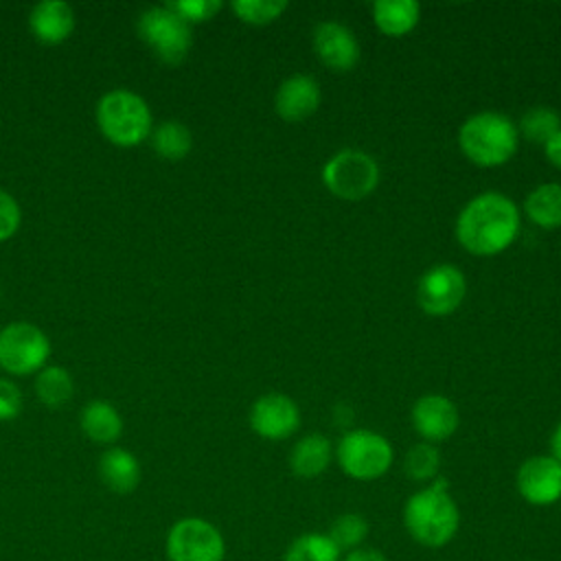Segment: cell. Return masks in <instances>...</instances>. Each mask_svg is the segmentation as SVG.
Returning <instances> with one entry per match:
<instances>
[{
    "label": "cell",
    "mask_w": 561,
    "mask_h": 561,
    "mask_svg": "<svg viewBox=\"0 0 561 561\" xmlns=\"http://www.w3.org/2000/svg\"><path fill=\"white\" fill-rule=\"evenodd\" d=\"M522 217L517 204L497 191L471 197L456 217L458 243L476 256L504 252L519 234Z\"/></svg>",
    "instance_id": "1"
},
{
    "label": "cell",
    "mask_w": 561,
    "mask_h": 561,
    "mask_svg": "<svg viewBox=\"0 0 561 561\" xmlns=\"http://www.w3.org/2000/svg\"><path fill=\"white\" fill-rule=\"evenodd\" d=\"M408 535L427 548L449 543L460 528V511L447 491V480L436 478L430 486L412 493L403 506Z\"/></svg>",
    "instance_id": "2"
},
{
    "label": "cell",
    "mask_w": 561,
    "mask_h": 561,
    "mask_svg": "<svg viewBox=\"0 0 561 561\" xmlns=\"http://www.w3.org/2000/svg\"><path fill=\"white\" fill-rule=\"evenodd\" d=\"M517 125L502 112L471 114L458 129V147L462 156L476 167L506 164L517 151Z\"/></svg>",
    "instance_id": "3"
},
{
    "label": "cell",
    "mask_w": 561,
    "mask_h": 561,
    "mask_svg": "<svg viewBox=\"0 0 561 561\" xmlns=\"http://www.w3.org/2000/svg\"><path fill=\"white\" fill-rule=\"evenodd\" d=\"M94 118L103 138L125 149L147 140L153 129L149 103L145 101V96L127 88L107 90L96 101Z\"/></svg>",
    "instance_id": "4"
},
{
    "label": "cell",
    "mask_w": 561,
    "mask_h": 561,
    "mask_svg": "<svg viewBox=\"0 0 561 561\" xmlns=\"http://www.w3.org/2000/svg\"><path fill=\"white\" fill-rule=\"evenodd\" d=\"M138 37L149 50L169 66H178L186 59L193 46V28L171 7H147L136 20Z\"/></svg>",
    "instance_id": "5"
},
{
    "label": "cell",
    "mask_w": 561,
    "mask_h": 561,
    "mask_svg": "<svg viewBox=\"0 0 561 561\" xmlns=\"http://www.w3.org/2000/svg\"><path fill=\"white\" fill-rule=\"evenodd\" d=\"M322 184L333 197L346 202L364 199L379 184V164L362 149H342L324 162Z\"/></svg>",
    "instance_id": "6"
},
{
    "label": "cell",
    "mask_w": 561,
    "mask_h": 561,
    "mask_svg": "<svg viewBox=\"0 0 561 561\" xmlns=\"http://www.w3.org/2000/svg\"><path fill=\"white\" fill-rule=\"evenodd\" d=\"M335 458L348 478L368 482L381 478L390 469L394 451L388 438L379 432L351 430L340 438Z\"/></svg>",
    "instance_id": "7"
},
{
    "label": "cell",
    "mask_w": 561,
    "mask_h": 561,
    "mask_svg": "<svg viewBox=\"0 0 561 561\" xmlns=\"http://www.w3.org/2000/svg\"><path fill=\"white\" fill-rule=\"evenodd\" d=\"M50 357L48 335L33 322H9L0 329V368L26 377L39 373Z\"/></svg>",
    "instance_id": "8"
},
{
    "label": "cell",
    "mask_w": 561,
    "mask_h": 561,
    "mask_svg": "<svg viewBox=\"0 0 561 561\" xmlns=\"http://www.w3.org/2000/svg\"><path fill=\"white\" fill-rule=\"evenodd\" d=\"M167 561H224L221 530L204 517H182L171 524L164 539Z\"/></svg>",
    "instance_id": "9"
},
{
    "label": "cell",
    "mask_w": 561,
    "mask_h": 561,
    "mask_svg": "<svg viewBox=\"0 0 561 561\" xmlns=\"http://www.w3.org/2000/svg\"><path fill=\"white\" fill-rule=\"evenodd\" d=\"M467 294L465 274L451 263H438L430 267L416 285L419 307L434 318L454 313Z\"/></svg>",
    "instance_id": "10"
},
{
    "label": "cell",
    "mask_w": 561,
    "mask_h": 561,
    "mask_svg": "<svg viewBox=\"0 0 561 561\" xmlns=\"http://www.w3.org/2000/svg\"><path fill=\"white\" fill-rule=\"evenodd\" d=\"M250 427L265 440L289 438L300 425V410L296 401L280 392L259 397L250 408Z\"/></svg>",
    "instance_id": "11"
},
{
    "label": "cell",
    "mask_w": 561,
    "mask_h": 561,
    "mask_svg": "<svg viewBox=\"0 0 561 561\" xmlns=\"http://www.w3.org/2000/svg\"><path fill=\"white\" fill-rule=\"evenodd\" d=\"M515 486L528 504L550 506L561 500V465L552 456H530L519 465Z\"/></svg>",
    "instance_id": "12"
},
{
    "label": "cell",
    "mask_w": 561,
    "mask_h": 561,
    "mask_svg": "<svg viewBox=\"0 0 561 561\" xmlns=\"http://www.w3.org/2000/svg\"><path fill=\"white\" fill-rule=\"evenodd\" d=\"M412 427L425 443L447 440L458 430V410L451 399L443 394H423L410 412Z\"/></svg>",
    "instance_id": "13"
},
{
    "label": "cell",
    "mask_w": 561,
    "mask_h": 561,
    "mask_svg": "<svg viewBox=\"0 0 561 561\" xmlns=\"http://www.w3.org/2000/svg\"><path fill=\"white\" fill-rule=\"evenodd\" d=\"M313 50L318 59L335 72H348L359 61V44L353 31L331 20L313 28Z\"/></svg>",
    "instance_id": "14"
},
{
    "label": "cell",
    "mask_w": 561,
    "mask_h": 561,
    "mask_svg": "<svg viewBox=\"0 0 561 561\" xmlns=\"http://www.w3.org/2000/svg\"><path fill=\"white\" fill-rule=\"evenodd\" d=\"M322 101L320 85L309 75H291L287 77L276 94H274V110L287 123H300L309 118Z\"/></svg>",
    "instance_id": "15"
},
{
    "label": "cell",
    "mask_w": 561,
    "mask_h": 561,
    "mask_svg": "<svg viewBox=\"0 0 561 561\" xmlns=\"http://www.w3.org/2000/svg\"><path fill=\"white\" fill-rule=\"evenodd\" d=\"M28 28L44 44H61L75 31V9L64 0H42L28 11Z\"/></svg>",
    "instance_id": "16"
},
{
    "label": "cell",
    "mask_w": 561,
    "mask_h": 561,
    "mask_svg": "<svg viewBox=\"0 0 561 561\" xmlns=\"http://www.w3.org/2000/svg\"><path fill=\"white\" fill-rule=\"evenodd\" d=\"M101 482L118 495H127L138 489L142 480L140 460L125 447H110L101 454L96 465Z\"/></svg>",
    "instance_id": "17"
},
{
    "label": "cell",
    "mask_w": 561,
    "mask_h": 561,
    "mask_svg": "<svg viewBox=\"0 0 561 561\" xmlns=\"http://www.w3.org/2000/svg\"><path fill=\"white\" fill-rule=\"evenodd\" d=\"M79 425L90 440L101 445H112L123 434V416L105 399H92L85 403L79 414Z\"/></svg>",
    "instance_id": "18"
},
{
    "label": "cell",
    "mask_w": 561,
    "mask_h": 561,
    "mask_svg": "<svg viewBox=\"0 0 561 561\" xmlns=\"http://www.w3.org/2000/svg\"><path fill=\"white\" fill-rule=\"evenodd\" d=\"M375 26L388 37L408 35L421 18V4L416 0H377L370 7Z\"/></svg>",
    "instance_id": "19"
},
{
    "label": "cell",
    "mask_w": 561,
    "mask_h": 561,
    "mask_svg": "<svg viewBox=\"0 0 561 561\" xmlns=\"http://www.w3.org/2000/svg\"><path fill=\"white\" fill-rule=\"evenodd\" d=\"M333 447L327 436L313 432L302 436L289 451V469L298 478H318L331 462Z\"/></svg>",
    "instance_id": "20"
},
{
    "label": "cell",
    "mask_w": 561,
    "mask_h": 561,
    "mask_svg": "<svg viewBox=\"0 0 561 561\" xmlns=\"http://www.w3.org/2000/svg\"><path fill=\"white\" fill-rule=\"evenodd\" d=\"M524 213L543 230L561 228V184L546 182L535 186L524 199Z\"/></svg>",
    "instance_id": "21"
},
{
    "label": "cell",
    "mask_w": 561,
    "mask_h": 561,
    "mask_svg": "<svg viewBox=\"0 0 561 561\" xmlns=\"http://www.w3.org/2000/svg\"><path fill=\"white\" fill-rule=\"evenodd\" d=\"M151 147L153 151L169 162H178L182 158L188 156V151L193 149V134L191 129L182 123V121H162L160 125H156L151 129Z\"/></svg>",
    "instance_id": "22"
},
{
    "label": "cell",
    "mask_w": 561,
    "mask_h": 561,
    "mask_svg": "<svg viewBox=\"0 0 561 561\" xmlns=\"http://www.w3.org/2000/svg\"><path fill=\"white\" fill-rule=\"evenodd\" d=\"M35 392L46 408H64L75 392L72 375L59 364H46L35 377Z\"/></svg>",
    "instance_id": "23"
},
{
    "label": "cell",
    "mask_w": 561,
    "mask_h": 561,
    "mask_svg": "<svg viewBox=\"0 0 561 561\" xmlns=\"http://www.w3.org/2000/svg\"><path fill=\"white\" fill-rule=\"evenodd\" d=\"M283 561H342V550L324 533H305L287 546Z\"/></svg>",
    "instance_id": "24"
},
{
    "label": "cell",
    "mask_w": 561,
    "mask_h": 561,
    "mask_svg": "<svg viewBox=\"0 0 561 561\" xmlns=\"http://www.w3.org/2000/svg\"><path fill=\"white\" fill-rule=\"evenodd\" d=\"M561 129V116L546 107V105H537L530 107L522 114L519 123H517V134H522L528 142L535 145H546L557 131Z\"/></svg>",
    "instance_id": "25"
},
{
    "label": "cell",
    "mask_w": 561,
    "mask_h": 561,
    "mask_svg": "<svg viewBox=\"0 0 561 561\" xmlns=\"http://www.w3.org/2000/svg\"><path fill=\"white\" fill-rule=\"evenodd\" d=\"M440 467V454L432 443H416L408 449L403 458V471L414 482H427L436 480Z\"/></svg>",
    "instance_id": "26"
},
{
    "label": "cell",
    "mask_w": 561,
    "mask_h": 561,
    "mask_svg": "<svg viewBox=\"0 0 561 561\" xmlns=\"http://www.w3.org/2000/svg\"><path fill=\"white\" fill-rule=\"evenodd\" d=\"M327 535L340 550H355L368 535V522L359 513H342L333 519Z\"/></svg>",
    "instance_id": "27"
},
{
    "label": "cell",
    "mask_w": 561,
    "mask_h": 561,
    "mask_svg": "<svg viewBox=\"0 0 561 561\" xmlns=\"http://www.w3.org/2000/svg\"><path fill=\"white\" fill-rule=\"evenodd\" d=\"M230 7L241 22L263 26L278 20L289 4L285 0H234Z\"/></svg>",
    "instance_id": "28"
},
{
    "label": "cell",
    "mask_w": 561,
    "mask_h": 561,
    "mask_svg": "<svg viewBox=\"0 0 561 561\" xmlns=\"http://www.w3.org/2000/svg\"><path fill=\"white\" fill-rule=\"evenodd\" d=\"M167 7H171L188 24L208 22L221 11L219 0H169Z\"/></svg>",
    "instance_id": "29"
},
{
    "label": "cell",
    "mask_w": 561,
    "mask_h": 561,
    "mask_svg": "<svg viewBox=\"0 0 561 561\" xmlns=\"http://www.w3.org/2000/svg\"><path fill=\"white\" fill-rule=\"evenodd\" d=\"M20 224H22V208L18 199L9 191L0 188V241L11 239L20 230Z\"/></svg>",
    "instance_id": "30"
},
{
    "label": "cell",
    "mask_w": 561,
    "mask_h": 561,
    "mask_svg": "<svg viewBox=\"0 0 561 561\" xmlns=\"http://www.w3.org/2000/svg\"><path fill=\"white\" fill-rule=\"evenodd\" d=\"M22 412V390L11 381L0 377V421H11Z\"/></svg>",
    "instance_id": "31"
},
{
    "label": "cell",
    "mask_w": 561,
    "mask_h": 561,
    "mask_svg": "<svg viewBox=\"0 0 561 561\" xmlns=\"http://www.w3.org/2000/svg\"><path fill=\"white\" fill-rule=\"evenodd\" d=\"M342 561H388V559L375 548H362L359 546L355 550H348Z\"/></svg>",
    "instance_id": "32"
},
{
    "label": "cell",
    "mask_w": 561,
    "mask_h": 561,
    "mask_svg": "<svg viewBox=\"0 0 561 561\" xmlns=\"http://www.w3.org/2000/svg\"><path fill=\"white\" fill-rule=\"evenodd\" d=\"M543 153L548 158L550 164H554L557 169H561V129L543 145Z\"/></svg>",
    "instance_id": "33"
},
{
    "label": "cell",
    "mask_w": 561,
    "mask_h": 561,
    "mask_svg": "<svg viewBox=\"0 0 561 561\" xmlns=\"http://www.w3.org/2000/svg\"><path fill=\"white\" fill-rule=\"evenodd\" d=\"M550 456L561 465V421L557 423V427H554V432H552V436H550Z\"/></svg>",
    "instance_id": "34"
},
{
    "label": "cell",
    "mask_w": 561,
    "mask_h": 561,
    "mask_svg": "<svg viewBox=\"0 0 561 561\" xmlns=\"http://www.w3.org/2000/svg\"><path fill=\"white\" fill-rule=\"evenodd\" d=\"M0 298H2V291H0Z\"/></svg>",
    "instance_id": "35"
}]
</instances>
